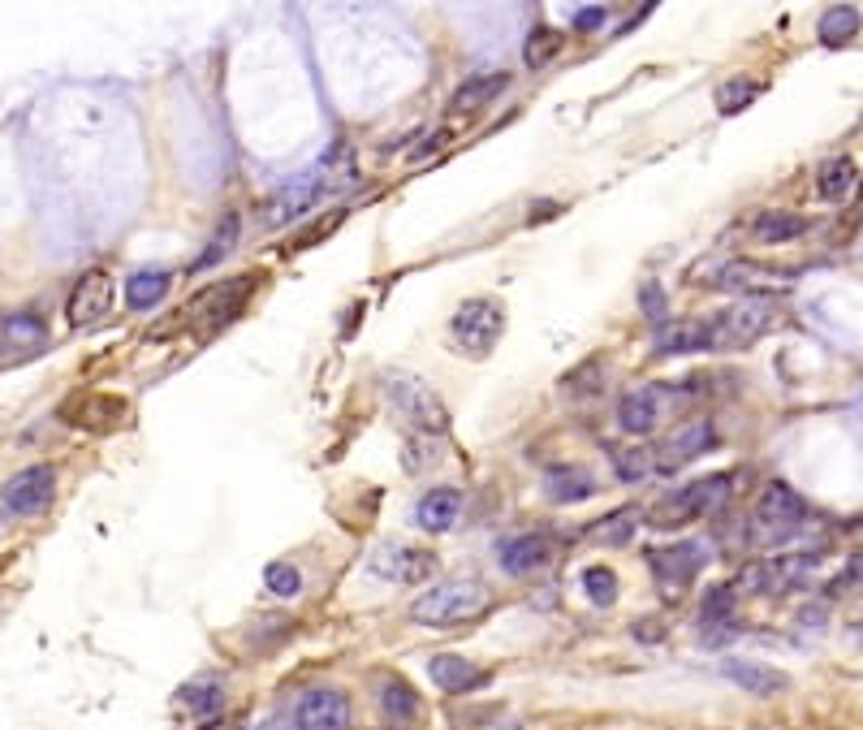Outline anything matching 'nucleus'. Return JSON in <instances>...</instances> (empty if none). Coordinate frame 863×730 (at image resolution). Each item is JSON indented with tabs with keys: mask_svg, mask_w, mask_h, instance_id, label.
Masks as SVG:
<instances>
[{
	"mask_svg": "<svg viewBox=\"0 0 863 730\" xmlns=\"http://www.w3.org/2000/svg\"><path fill=\"white\" fill-rule=\"evenodd\" d=\"M657 355H700L709 351V324L704 320H665L652 337Z\"/></svg>",
	"mask_w": 863,
	"mask_h": 730,
	"instance_id": "obj_21",
	"label": "nucleus"
},
{
	"mask_svg": "<svg viewBox=\"0 0 863 730\" xmlns=\"http://www.w3.org/2000/svg\"><path fill=\"white\" fill-rule=\"evenodd\" d=\"M730 683H738L747 696H777L781 687H786V678L777 675V670H768L760 662H725L721 666Z\"/></svg>",
	"mask_w": 863,
	"mask_h": 730,
	"instance_id": "obj_26",
	"label": "nucleus"
},
{
	"mask_svg": "<svg viewBox=\"0 0 863 730\" xmlns=\"http://www.w3.org/2000/svg\"><path fill=\"white\" fill-rule=\"evenodd\" d=\"M164 294H169V272H164V268H143V272H134V277L126 281V303H130L134 312L155 308Z\"/></svg>",
	"mask_w": 863,
	"mask_h": 730,
	"instance_id": "obj_28",
	"label": "nucleus"
},
{
	"mask_svg": "<svg viewBox=\"0 0 863 730\" xmlns=\"http://www.w3.org/2000/svg\"><path fill=\"white\" fill-rule=\"evenodd\" d=\"M855 31H860V9H855V4H833V9H824V18H820V40H824L829 49H842L846 40H855Z\"/></svg>",
	"mask_w": 863,
	"mask_h": 730,
	"instance_id": "obj_30",
	"label": "nucleus"
},
{
	"mask_svg": "<svg viewBox=\"0 0 863 730\" xmlns=\"http://www.w3.org/2000/svg\"><path fill=\"white\" fill-rule=\"evenodd\" d=\"M605 4H596V9H583V13H574V31H592V26H601L605 22Z\"/></svg>",
	"mask_w": 863,
	"mask_h": 730,
	"instance_id": "obj_41",
	"label": "nucleus"
},
{
	"mask_svg": "<svg viewBox=\"0 0 863 730\" xmlns=\"http://www.w3.org/2000/svg\"><path fill=\"white\" fill-rule=\"evenodd\" d=\"M350 182V164L342 160V164H324V169H315V173H306L299 182H290L285 191H277L272 200H268V208H263V225H290V221H299L306 212L315 208L328 191H337V186H346Z\"/></svg>",
	"mask_w": 863,
	"mask_h": 730,
	"instance_id": "obj_4",
	"label": "nucleus"
},
{
	"mask_svg": "<svg viewBox=\"0 0 863 730\" xmlns=\"http://www.w3.org/2000/svg\"><path fill=\"white\" fill-rule=\"evenodd\" d=\"M299 730H350V700L337 687H311L294 705Z\"/></svg>",
	"mask_w": 863,
	"mask_h": 730,
	"instance_id": "obj_12",
	"label": "nucleus"
},
{
	"mask_svg": "<svg viewBox=\"0 0 863 730\" xmlns=\"http://www.w3.org/2000/svg\"><path fill=\"white\" fill-rule=\"evenodd\" d=\"M639 312L648 315L652 324L669 320V299H665V286L660 281H639Z\"/></svg>",
	"mask_w": 863,
	"mask_h": 730,
	"instance_id": "obj_38",
	"label": "nucleus"
},
{
	"mask_svg": "<svg viewBox=\"0 0 863 730\" xmlns=\"http://www.w3.org/2000/svg\"><path fill=\"white\" fill-rule=\"evenodd\" d=\"M509 87V74L506 69H488V74H475V78H466L462 87L454 92V100H450V112L457 117H466V112H479V108H488L501 92Z\"/></svg>",
	"mask_w": 863,
	"mask_h": 730,
	"instance_id": "obj_23",
	"label": "nucleus"
},
{
	"mask_svg": "<svg viewBox=\"0 0 863 730\" xmlns=\"http://www.w3.org/2000/svg\"><path fill=\"white\" fill-rule=\"evenodd\" d=\"M462 493L457 489H428L423 497H419V506H414V523L423 527V532H432V536H441V532H454L457 519H462Z\"/></svg>",
	"mask_w": 863,
	"mask_h": 730,
	"instance_id": "obj_18",
	"label": "nucleus"
},
{
	"mask_svg": "<svg viewBox=\"0 0 863 730\" xmlns=\"http://www.w3.org/2000/svg\"><path fill=\"white\" fill-rule=\"evenodd\" d=\"M855 173H860V164L851 157H833L820 164V178H816V191L824 195V200H842L846 191H855Z\"/></svg>",
	"mask_w": 863,
	"mask_h": 730,
	"instance_id": "obj_29",
	"label": "nucleus"
},
{
	"mask_svg": "<svg viewBox=\"0 0 863 730\" xmlns=\"http://www.w3.org/2000/svg\"><path fill=\"white\" fill-rule=\"evenodd\" d=\"M613 468L622 480H644L652 471V459H648V450H622V454H613Z\"/></svg>",
	"mask_w": 863,
	"mask_h": 730,
	"instance_id": "obj_40",
	"label": "nucleus"
},
{
	"mask_svg": "<svg viewBox=\"0 0 863 730\" xmlns=\"http://www.w3.org/2000/svg\"><path fill=\"white\" fill-rule=\"evenodd\" d=\"M855 575H860V562L851 558V571H842V575H838V579H833V583H829L824 592H829V597H842V592H846V588L855 583Z\"/></svg>",
	"mask_w": 863,
	"mask_h": 730,
	"instance_id": "obj_42",
	"label": "nucleus"
},
{
	"mask_svg": "<svg viewBox=\"0 0 863 730\" xmlns=\"http://www.w3.org/2000/svg\"><path fill=\"white\" fill-rule=\"evenodd\" d=\"M450 139H454V135H450V130H436V135H432V139H428V148H419V152H414V160H423V157H428V152H441V148H445V143H450Z\"/></svg>",
	"mask_w": 863,
	"mask_h": 730,
	"instance_id": "obj_43",
	"label": "nucleus"
},
{
	"mask_svg": "<svg viewBox=\"0 0 863 730\" xmlns=\"http://www.w3.org/2000/svg\"><path fill=\"white\" fill-rule=\"evenodd\" d=\"M108 308H112V277L104 268H87L74 281L69 299H65V320L74 329H87V324H100L104 315H108Z\"/></svg>",
	"mask_w": 863,
	"mask_h": 730,
	"instance_id": "obj_11",
	"label": "nucleus"
},
{
	"mask_svg": "<svg viewBox=\"0 0 863 730\" xmlns=\"http://www.w3.org/2000/svg\"><path fill=\"white\" fill-rule=\"evenodd\" d=\"M558 49H561V35H558V31H549V26H540V31H531V35H527V49H522V61H527V65H544V61H549V56L558 53Z\"/></svg>",
	"mask_w": 863,
	"mask_h": 730,
	"instance_id": "obj_36",
	"label": "nucleus"
},
{
	"mask_svg": "<svg viewBox=\"0 0 863 730\" xmlns=\"http://www.w3.org/2000/svg\"><path fill=\"white\" fill-rule=\"evenodd\" d=\"M44 342H48V324L35 312L0 315V351H9V355H40Z\"/></svg>",
	"mask_w": 863,
	"mask_h": 730,
	"instance_id": "obj_16",
	"label": "nucleus"
},
{
	"mask_svg": "<svg viewBox=\"0 0 863 730\" xmlns=\"http://www.w3.org/2000/svg\"><path fill=\"white\" fill-rule=\"evenodd\" d=\"M436 450H441V441H436V437H428V432H414V437L407 441V471L432 468V463L441 459Z\"/></svg>",
	"mask_w": 863,
	"mask_h": 730,
	"instance_id": "obj_37",
	"label": "nucleus"
},
{
	"mask_svg": "<svg viewBox=\"0 0 863 730\" xmlns=\"http://www.w3.org/2000/svg\"><path fill=\"white\" fill-rule=\"evenodd\" d=\"M730 610H734V592L730 588H709L704 592V626H721L725 619H730Z\"/></svg>",
	"mask_w": 863,
	"mask_h": 730,
	"instance_id": "obj_39",
	"label": "nucleus"
},
{
	"mask_svg": "<svg viewBox=\"0 0 863 730\" xmlns=\"http://www.w3.org/2000/svg\"><path fill=\"white\" fill-rule=\"evenodd\" d=\"M760 96V83H752V78H730V83H721V92H716V108L725 112V117H734V112H743V108L752 105Z\"/></svg>",
	"mask_w": 863,
	"mask_h": 730,
	"instance_id": "obj_32",
	"label": "nucleus"
},
{
	"mask_svg": "<svg viewBox=\"0 0 863 730\" xmlns=\"http://www.w3.org/2000/svg\"><path fill=\"white\" fill-rule=\"evenodd\" d=\"M583 592L592 605H613L617 601V575L610 567H587L583 571Z\"/></svg>",
	"mask_w": 863,
	"mask_h": 730,
	"instance_id": "obj_35",
	"label": "nucleus"
},
{
	"mask_svg": "<svg viewBox=\"0 0 863 730\" xmlns=\"http://www.w3.org/2000/svg\"><path fill=\"white\" fill-rule=\"evenodd\" d=\"M712 441H716V428H712V419H687V423H678V428L665 437V445H660V459L652 463V468H660V471L687 468V463H695L700 454H709Z\"/></svg>",
	"mask_w": 863,
	"mask_h": 730,
	"instance_id": "obj_13",
	"label": "nucleus"
},
{
	"mask_svg": "<svg viewBox=\"0 0 863 730\" xmlns=\"http://www.w3.org/2000/svg\"><path fill=\"white\" fill-rule=\"evenodd\" d=\"M549 562H553V540L544 532H522V536L497 540V567L506 575L544 571Z\"/></svg>",
	"mask_w": 863,
	"mask_h": 730,
	"instance_id": "obj_15",
	"label": "nucleus"
},
{
	"mask_svg": "<svg viewBox=\"0 0 863 730\" xmlns=\"http://www.w3.org/2000/svg\"><path fill=\"white\" fill-rule=\"evenodd\" d=\"M795 272H773V268H756V264H721L712 272L709 286H721V290H786Z\"/></svg>",
	"mask_w": 863,
	"mask_h": 730,
	"instance_id": "obj_20",
	"label": "nucleus"
},
{
	"mask_svg": "<svg viewBox=\"0 0 863 730\" xmlns=\"http://www.w3.org/2000/svg\"><path fill=\"white\" fill-rule=\"evenodd\" d=\"M263 583H268V592L281 597V601H294V597L303 592V575H299L294 562H272V567L263 571Z\"/></svg>",
	"mask_w": 863,
	"mask_h": 730,
	"instance_id": "obj_34",
	"label": "nucleus"
},
{
	"mask_svg": "<svg viewBox=\"0 0 863 730\" xmlns=\"http://www.w3.org/2000/svg\"><path fill=\"white\" fill-rule=\"evenodd\" d=\"M238 229H242V221L229 212L220 225H216V234L207 238V251L199 256V260L191 264V272H204V268H212V264H220L229 251H234V243H238Z\"/></svg>",
	"mask_w": 863,
	"mask_h": 730,
	"instance_id": "obj_31",
	"label": "nucleus"
},
{
	"mask_svg": "<svg viewBox=\"0 0 863 730\" xmlns=\"http://www.w3.org/2000/svg\"><path fill=\"white\" fill-rule=\"evenodd\" d=\"M709 558H712V549L704 540H682V545H673V549H652V554H648V567L657 575L660 592H665L669 601H678L682 588L704 571Z\"/></svg>",
	"mask_w": 863,
	"mask_h": 730,
	"instance_id": "obj_8",
	"label": "nucleus"
},
{
	"mask_svg": "<svg viewBox=\"0 0 863 730\" xmlns=\"http://www.w3.org/2000/svg\"><path fill=\"white\" fill-rule=\"evenodd\" d=\"M709 324V351H747L760 342L773 324V303L768 299H738L734 308L716 312Z\"/></svg>",
	"mask_w": 863,
	"mask_h": 730,
	"instance_id": "obj_5",
	"label": "nucleus"
},
{
	"mask_svg": "<svg viewBox=\"0 0 863 730\" xmlns=\"http://www.w3.org/2000/svg\"><path fill=\"white\" fill-rule=\"evenodd\" d=\"M730 484H734V475L721 471V475L695 480V484L669 493V497L657 506V527H682V523H691V519H709V515H716V511L730 502V493H734Z\"/></svg>",
	"mask_w": 863,
	"mask_h": 730,
	"instance_id": "obj_6",
	"label": "nucleus"
},
{
	"mask_svg": "<svg viewBox=\"0 0 863 730\" xmlns=\"http://www.w3.org/2000/svg\"><path fill=\"white\" fill-rule=\"evenodd\" d=\"M752 234L760 238L764 247H786V243H795V238L808 234V216H795V212H756Z\"/></svg>",
	"mask_w": 863,
	"mask_h": 730,
	"instance_id": "obj_25",
	"label": "nucleus"
},
{
	"mask_svg": "<svg viewBox=\"0 0 863 730\" xmlns=\"http://www.w3.org/2000/svg\"><path fill=\"white\" fill-rule=\"evenodd\" d=\"M376 700H380V713H385L389 727L407 730L419 722V696H414V687H410L407 678H398V675L380 678Z\"/></svg>",
	"mask_w": 863,
	"mask_h": 730,
	"instance_id": "obj_22",
	"label": "nucleus"
},
{
	"mask_svg": "<svg viewBox=\"0 0 863 730\" xmlns=\"http://www.w3.org/2000/svg\"><path fill=\"white\" fill-rule=\"evenodd\" d=\"M544 497L558 506H579L587 497H596V475L579 463H558L544 471Z\"/></svg>",
	"mask_w": 863,
	"mask_h": 730,
	"instance_id": "obj_17",
	"label": "nucleus"
},
{
	"mask_svg": "<svg viewBox=\"0 0 863 730\" xmlns=\"http://www.w3.org/2000/svg\"><path fill=\"white\" fill-rule=\"evenodd\" d=\"M506 333V308L493 303V299H466L454 315V342L462 346V355H475L484 359L497 337Z\"/></svg>",
	"mask_w": 863,
	"mask_h": 730,
	"instance_id": "obj_7",
	"label": "nucleus"
},
{
	"mask_svg": "<svg viewBox=\"0 0 863 730\" xmlns=\"http://www.w3.org/2000/svg\"><path fill=\"white\" fill-rule=\"evenodd\" d=\"M251 286H255V277L247 272V277H234L229 286L220 281V286H212V290H204L199 299H191L186 308H182V324H199L207 315V324L212 329H220V324H229L234 315L242 312V303H247V294H251Z\"/></svg>",
	"mask_w": 863,
	"mask_h": 730,
	"instance_id": "obj_9",
	"label": "nucleus"
},
{
	"mask_svg": "<svg viewBox=\"0 0 863 730\" xmlns=\"http://www.w3.org/2000/svg\"><path fill=\"white\" fill-rule=\"evenodd\" d=\"M371 571L389 579V583H423L436 571V558L428 549H414V545H380L376 558H371Z\"/></svg>",
	"mask_w": 863,
	"mask_h": 730,
	"instance_id": "obj_14",
	"label": "nucleus"
},
{
	"mask_svg": "<svg viewBox=\"0 0 863 730\" xmlns=\"http://www.w3.org/2000/svg\"><path fill=\"white\" fill-rule=\"evenodd\" d=\"M182 705H186L195 718H216V713L225 709V683L216 675L191 678V683L182 687Z\"/></svg>",
	"mask_w": 863,
	"mask_h": 730,
	"instance_id": "obj_27",
	"label": "nucleus"
},
{
	"mask_svg": "<svg viewBox=\"0 0 863 730\" xmlns=\"http://www.w3.org/2000/svg\"><path fill=\"white\" fill-rule=\"evenodd\" d=\"M380 385H385V398L393 402V411L407 419L414 432L445 437L450 411H445V402L436 398V389H432L428 380H419V376H410V372H385Z\"/></svg>",
	"mask_w": 863,
	"mask_h": 730,
	"instance_id": "obj_3",
	"label": "nucleus"
},
{
	"mask_svg": "<svg viewBox=\"0 0 863 730\" xmlns=\"http://www.w3.org/2000/svg\"><path fill=\"white\" fill-rule=\"evenodd\" d=\"M635 523H639V511H635V506L613 511L610 519H601V527H592V540H601V545H626L630 532H635Z\"/></svg>",
	"mask_w": 863,
	"mask_h": 730,
	"instance_id": "obj_33",
	"label": "nucleus"
},
{
	"mask_svg": "<svg viewBox=\"0 0 863 730\" xmlns=\"http://www.w3.org/2000/svg\"><path fill=\"white\" fill-rule=\"evenodd\" d=\"M251 730H294V718H285V713H272V718H263L259 727Z\"/></svg>",
	"mask_w": 863,
	"mask_h": 730,
	"instance_id": "obj_44",
	"label": "nucleus"
},
{
	"mask_svg": "<svg viewBox=\"0 0 863 730\" xmlns=\"http://www.w3.org/2000/svg\"><path fill=\"white\" fill-rule=\"evenodd\" d=\"M52 493H56V471L44 468V463H35V468L18 471V475L0 489V506H4V515L26 519V515H40V511L48 506Z\"/></svg>",
	"mask_w": 863,
	"mask_h": 730,
	"instance_id": "obj_10",
	"label": "nucleus"
},
{
	"mask_svg": "<svg viewBox=\"0 0 863 730\" xmlns=\"http://www.w3.org/2000/svg\"><path fill=\"white\" fill-rule=\"evenodd\" d=\"M428 675H432V683H436L441 691H475V687L488 683V670H479L475 662H466V657H457V653L432 657V662H428Z\"/></svg>",
	"mask_w": 863,
	"mask_h": 730,
	"instance_id": "obj_24",
	"label": "nucleus"
},
{
	"mask_svg": "<svg viewBox=\"0 0 863 730\" xmlns=\"http://www.w3.org/2000/svg\"><path fill=\"white\" fill-rule=\"evenodd\" d=\"M488 610V588L479 579H441V583H428L414 601H410V619L419 626H432V631H450L457 623H471Z\"/></svg>",
	"mask_w": 863,
	"mask_h": 730,
	"instance_id": "obj_1",
	"label": "nucleus"
},
{
	"mask_svg": "<svg viewBox=\"0 0 863 730\" xmlns=\"http://www.w3.org/2000/svg\"><path fill=\"white\" fill-rule=\"evenodd\" d=\"M803 523H808V502H803L790 484H768L764 497L756 502L747 540H752L756 549H777V545H786L790 536H799Z\"/></svg>",
	"mask_w": 863,
	"mask_h": 730,
	"instance_id": "obj_2",
	"label": "nucleus"
},
{
	"mask_svg": "<svg viewBox=\"0 0 863 730\" xmlns=\"http://www.w3.org/2000/svg\"><path fill=\"white\" fill-rule=\"evenodd\" d=\"M657 419H660V389L639 385V389L622 394V402H617V428H622V432L644 437V432L657 428Z\"/></svg>",
	"mask_w": 863,
	"mask_h": 730,
	"instance_id": "obj_19",
	"label": "nucleus"
}]
</instances>
